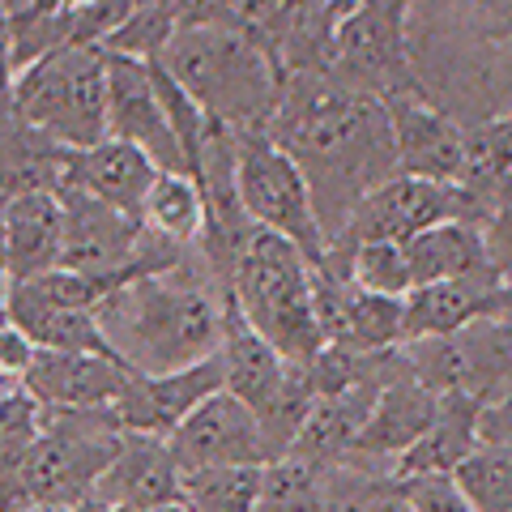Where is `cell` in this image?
I'll return each mask as SVG.
<instances>
[{
	"label": "cell",
	"mask_w": 512,
	"mask_h": 512,
	"mask_svg": "<svg viewBox=\"0 0 512 512\" xmlns=\"http://www.w3.org/2000/svg\"><path fill=\"white\" fill-rule=\"evenodd\" d=\"M265 133L303 171L329 244L346 231L359 205L397 175L389 103L367 99L329 73L286 77Z\"/></svg>",
	"instance_id": "cell-1"
},
{
	"label": "cell",
	"mask_w": 512,
	"mask_h": 512,
	"mask_svg": "<svg viewBox=\"0 0 512 512\" xmlns=\"http://www.w3.org/2000/svg\"><path fill=\"white\" fill-rule=\"evenodd\" d=\"M227 316L231 291L205 256L188 248L171 269L116 286L99 308V325L107 350L128 372L167 376L210 363L227 342Z\"/></svg>",
	"instance_id": "cell-2"
},
{
	"label": "cell",
	"mask_w": 512,
	"mask_h": 512,
	"mask_svg": "<svg viewBox=\"0 0 512 512\" xmlns=\"http://www.w3.org/2000/svg\"><path fill=\"white\" fill-rule=\"evenodd\" d=\"M158 64L192 94L205 116L231 133L269 128L286 82L269 47L227 22L175 30Z\"/></svg>",
	"instance_id": "cell-3"
},
{
	"label": "cell",
	"mask_w": 512,
	"mask_h": 512,
	"mask_svg": "<svg viewBox=\"0 0 512 512\" xmlns=\"http://www.w3.org/2000/svg\"><path fill=\"white\" fill-rule=\"evenodd\" d=\"M120 440L124 431L111 419V410H43L35 448L9 478H0V512H90V495L116 457Z\"/></svg>",
	"instance_id": "cell-4"
},
{
	"label": "cell",
	"mask_w": 512,
	"mask_h": 512,
	"mask_svg": "<svg viewBox=\"0 0 512 512\" xmlns=\"http://www.w3.org/2000/svg\"><path fill=\"white\" fill-rule=\"evenodd\" d=\"M231 303L252 333L291 363H312L325 350V333L316 320L312 261L291 239L256 231L244 261L231 278Z\"/></svg>",
	"instance_id": "cell-5"
},
{
	"label": "cell",
	"mask_w": 512,
	"mask_h": 512,
	"mask_svg": "<svg viewBox=\"0 0 512 512\" xmlns=\"http://www.w3.org/2000/svg\"><path fill=\"white\" fill-rule=\"evenodd\" d=\"M107 69L103 47H56L18 77V116L52 133L60 146L90 150L107 141Z\"/></svg>",
	"instance_id": "cell-6"
},
{
	"label": "cell",
	"mask_w": 512,
	"mask_h": 512,
	"mask_svg": "<svg viewBox=\"0 0 512 512\" xmlns=\"http://www.w3.org/2000/svg\"><path fill=\"white\" fill-rule=\"evenodd\" d=\"M222 389L235 393L256 414V423H261L265 440L278 457L291 453L303 419L316 406V384L308 363L282 359L261 333L244 325L235 303L227 316V342H222Z\"/></svg>",
	"instance_id": "cell-7"
},
{
	"label": "cell",
	"mask_w": 512,
	"mask_h": 512,
	"mask_svg": "<svg viewBox=\"0 0 512 512\" xmlns=\"http://www.w3.org/2000/svg\"><path fill=\"white\" fill-rule=\"evenodd\" d=\"M414 0H355L333 35L329 77L380 103L419 99L423 82L410 43Z\"/></svg>",
	"instance_id": "cell-8"
},
{
	"label": "cell",
	"mask_w": 512,
	"mask_h": 512,
	"mask_svg": "<svg viewBox=\"0 0 512 512\" xmlns=\"http://www.w3.org/2000/svg\"><path fill=\"white\" fill-rule=\"evenodd\" d=\"M235 184H239V201H244V210L256 227L291 239L312 265H325L329 239L320 231L312 188L295 167V158L265 128L235 133Z\"/></svg>",
	"instance_id": "cell-9"
},
{
	"label": "cell",
	"mask_w": 512,
	"mask_h": 512,
	"mask_svg": "<svg viewBox=\"0 0 512 512\" xmlns=\"http://www.w3.org/2000/svg\"><path fill=\"white\" fill-rule=\"evenodd\" d=\"M487 218L491 210L466 184H431V180H410V175H393L389 184L376 188L359 205L355 218L346 222V231L329 244V252L372 244V239L406 244V239H414L427 227H440V222H478L483 227Z\"/></svg>",
	"instance_id": "cell-10"
},
{
	"label": "cell",
	"mask_w": 512,
	"mask_h": 512,
	"mask_svg": "<svg viewBox=\"0 0 512 512\" xmlns=\"http://www.w3.org/2000/svg\"><path fill=\"white\" fill-rule=\"evenodd\" d=\"M180 470L210 466H274L278 453L269 448L256 414L235 393H214L188 414L180 431L167 440Z\"/></svg>",
	"instance_id": "cell-11"
},
{
	"label": "cell",
	"mask_w": 512,
	"mask_h": 512,
	"mask_svg": "<svg viewBox=\"0 0 512 512\" xmlns=\"http://www.w3.org/2000/svg\"><path fill=\"white\" fill-rule=\"evenodd\" d=\"M107 137L128 141V146H137L141 154H150L158 171L192 175L180 137H175L167 111L154 94L150 60L111 56V69H107ZM192 180H197V175H192Z\"/></svg>",
	"instance_id": "cell-12"
},
{
	"label": "cell",
	"mask_w": 512,
	"mask_h": 512,
	"mask_svg": "<svg viewBox=\"0 0 512 512\" xmlns=\"http://www.w3.org/2000/svg\"><path fill=\"white\" fill-rule=\"evenodd\" d=\"M214 393H222V350L210 363L184 367V372H167V376L133 372L124 393L116 397V406H111V419L120 423V431L171 440L188 414Z\"/></svg>",
	"instance_id": "cell-13"
},
{
	"label": "cell",
	"mask_w": 512,
	"mask_h": 512,
	"mask_svg": "<svg viewBox=\"0 0 512 512\" xmlns=\"http://www.w3.org/2000/svg\"><path fill=\"white\" fill-rule=\"evenodd\" d=\"M393 116V141H397V175L431 184H466V124L448 116L419 94V99H397L389 103Z\"/></svg>",
	"instance_id": "cell-14"
},
{
	"label": "cell",
	"mask_w": 512,
	"mask_h": 512,
	"mask_svg": "<svg viewBox=\"0 0 512 512\" xmlns=\"http://www.w3.org/2000/svg\"><path fill=\"white\" fill-rule=\"evenodd\" d=\"M128 376L116 355L99 350H35L22 384L43 410H111Z\"/></svg>",
	"instance_id": "cell-15"
},
{
	"label": "cell",
	"mask_w": 512,
	"mask_h": 512,
	"mask_svg": "<svg viewBox=\"0 0 512 512\" xmlns=\"http://www.w3.org/2000/svg\"><path fill=\"white\" fill-rule=\"evenodd\" d=\"M180 478H184V470L175 466V453H171L167 440L124 431L116 457H111V466L103 470L99 487H94V495H90V512H111V508L158 512V508H171V504H180Z\"/></svg>",
	"instance_id": "cell-16"
},
{
	"label": "cell",
	"mask_w": 512,
	"mask_h": 512,
	"mask_svg": "<svg viewBox=\"0 0 512 512\" xmlns=\"http://www.w3.org/2000/svg\"><path fill=\"white\" fill-rule=\"evenodd\" d=\"M508 312H512V282H500L491 274L419 286L402 303V346L427 338H453V333L478 325V320Z\"/></svg>",
	"instance_id": "cell-17"
},
{
	"label": "cell",
	"mask_w": 512,
	"mask_h": 512,
	"mask_svg": "<svg viewBox=\"0 0 512 512\" xmlns=\"http://www.w3.org/2000/svg\"><path fill=\"white\" fill-rule=\"evenodd\" d=\"M440 410V393H431L423 380L410 376V367L402 359V367L393 372V380L376 393L372 410H367V423L359 431L355 457L350 461H402L414 444L427 436V427L436 423Z\"/></svg>",
	"instance_id": "cell-18"
},
{
	"label": "cell",
	"mask_w": 512,
	"mask_h": 512,
	"mask_svg": "<svg viewBox=\"0 0 512 512\" xmlns=\"http://www.w3.org/2000/svg\"><path fill=\"white\" fill-rule=\"evenodd\" d=\"M154 180H158L154 158L116 137H107L90 150H73L69 171H64V184L82 188L90 197L116 205L120 214H133V218H141V205H146Z\"/></svg>",
	"instance_id": "cell-19"
},
{
	"label": "cell",
	"mask_w": 512,
	"mask_h": 512,
	"mask_svg": "<svg viewBox=\"0 0 512 512\" xmlns=\"http://www.w3.org/2000/svg\"><path fill=\"white\" fill-rule=\"evenodd\" d=\"M13 261V286L43 278L64 261V201L60 192H30V197L0 201Z\"/></svg>",
	"instance_id": "cell-20"
},
{
	"label": "cell",
	"mask_w": 512,
	"mask_h": 512,
	"mask_svg": "<svg viewBox=\"0 0 512 512\" xmlns=\"http://www.w3.org/2000/svg\"><path fill=\"white\" fill-rule=\"evenodd\" d=\"M69 146L30 124L18 111L0 120V201L30 197V192H60L69 171Z\"/></svg>",
	"instance_id": "cell-21"
},
{
	"label": "cell",
	"mask_w": 512,
	"mask_h": 512,
	"mask_svg": "<svg viewBox=\"0 0 512 512\" xmlns=\"http://www.w3.org/2000/svg\"><path fill=\"white\" fill-rule=\"evenodd\" d=\"M483 414H487V406L474 402V397H461V393L440 397L436 423H431L427 436L393 466V478H427V474L453 478V470L483 444Z\"/></svg>",
	"instance_id": "cell-22"
},
{
	"label": "cell",
	"mask_w": 512,
	"mask_h": 512,
	"mask_svg": "<svg viewBox=\"0 0 512 512\" xmlns=\"http://www.w3.org/2000/svg\"><path fill=\"white\" fill-rule=\"evenodd\" d=\"M9 325L35 350H99L111 355L99 312H82V308H64V303L43 299L35 286L18 282L9 299Z\"/></svg>",
	"instance_id": "cell-23"
},
{
	"label": "cell",
	"mask_w": 512,
	"mask_h": 512,
	"mask_svg": "<svg viewBox=\"0 0 512 512\" xmlns=\"http://www.w3.org/2000/svg\"><path fill=\"white\" fill-rule=\"evenodd\" d=\"M406 261H410L414 291H419V286L491 274L487 248H483V227H478V222H440V227L419 231L414 239H406Z\"/></svg>",
	"instance_id": "cell-24"
},
{
	"label": "cell",
	"mask_w": 512,
	"mask_h": 512,
	"mask_svg": "<svg viewBox=\"0 0 512 512\" xmlns=\"http://www.w3.org/2000/svg\"><path fill=\"white\" fill-rule=\"evenodd\" d=\"M466 188L495 214L512 201V111H495L491 120L466 124Z\"/></svg>",
	"instance_id": "cell-25"
},
{
	"label": "cell",
	"mask_w": 512,
	"mask_h": 512,
	"mask_svg": "<svg viewBox=\"0 0 512 512\" xmlns=\"http://www.w3.org/2000/svg\"><path fill=\"white\" fill-rule=\"evenodd\" d=\"M141 222L150 231L175 239V244H197L205 235V192L201 180L180 171H158L146 205H141Z\"/></svg>",
	"instance_id": "cell-26"
},
{
	"label": "cell",
	"mask_w": 512,
	"mask_h": 512,
	"mask_svg": "<svg viewBox=\"0 0 512 512\" xmlns=\"http://www.w3.org/2000/svg\"><path fill=\"white\" fill-rule=\"evenodd\" d=\"M265 487V466H210L184 470L180 508L184 512H256Z\"/></svg>",
	"instance_id": "cell-27"
},
{
	"label": "cell",
	"mask_w": 512,
	"mask_h": 512,
	"mask_svg": "<svg viewBox=\"0 0 512 512\" xmlns=\"http://www.w3.org/2000/svg\"><path fill=\"white\" fill-rule=\"evenodd\" d=\"M256 512H333L329 466L278 457L274 466H265V487H261Z\"/></svg>",
	"instance_id": "cell-28"
},
{
	"label": "cell",
	"mask_w": 512,
	"mask_h": 512,
	"mask_svg": "<svg viewBox=\"0 0 512 512\" xmlns=\"http://www.w3.org/2000/svg\"><path fill=\"white\" fill-rule=\"evenodd\" d=\"M453 483L474 504V512H512V448L478 444L453 470Z\"/></svg>",
	"instance_id": "cell-29"
},
{
	"label": "cell",
	"mask_w": 512,
	"mask_h": 512,
	"mask_svg": "<svg viewBox=\"0 0 512 512\" xmlns=\"http://www.w3.org/2000/svg\"><path fill=\"white\" fill-rule=\"evenodd\" d=\"M43 431V406L22 389L0 393V478H9L26 461Z\"/></svg>",
	"instance_id": "cell-30"
},
{
	"label": "cell",
	"mask_w": 512,
	"mask_h": 512,
	"mask_svg": "<svg viewBox=\"0 0 512 512\" xmlns=\"http://www.w3.org/2000/svg\"><path fill=\"white\" fill-rule=\"evenodd\" d=\"M397 487L410 500L414 512H474V504L461 495V487L448 474H427V478H397Z\"/></svg>",
	"instance_id": "cell-31"
},
{
	"label": "cell",
	"mask_w": 512,
	"mask_h": 512,
	"mask_svg": "<svg viewBox=\"0 0 512 512\" xmlns=\"http://www.w3.org/2000/svg\"><path fill=\"white\" fill-rule=\"evenodd\" d=\"M291 5L295 0H222V22L248 30V35H256L265 43Z\"/></svg>",
	"instance_id": "cell-32"
},
{
	"label": "cell",
	"mask_w": 512,
	"mask_h": 512,
	"mask_svg": "<svg viewBox=\"0 0 512 512\" xmlns=\"http://www.w3.org/2000/svg\"><path fill=\"white\" fill-rule=\"evenodd\" d=\"M483 248H487V269L500 282H512V201L500 205L483 222Z\"/></svg>",
	"instance_id": "cell-33"
},
{
	"label": "cell",
	"mask_w": 512,
	"mask_h": 512,
	"mask_svg": "<svg viewBox=\"0 0 512 512\" xmlns=\"http://www.w3.org/2000/svg\"><path fill=\"white\" fill-rule=\"evenodd\" d=\"M18 56H13V30H9V13L0 5V120L9 111H18Z\"/></svg>",
	"instance_id": "cell-34"
},
{
	"label": "cell",
	"mask_w": 512,
	"mask_h": 512,
	"mask_svg": "<svg viewBox=\"0 0 512 512\" xmlns=\"http://www.w3.org/2000/svg\"><path fill=\"white\" fill-rule=\"evenodd\" d=\"M9 299H13V261H9V239L5 218H0V329L9 325Z\"/></svg>",
	"instance_id": "cell-35"
},
{
	"label": "cell",
	"mask_w": 512,
	"mask_h": 512,
	"mask_svg": "<svg viewBox=\"0 0 512 512\" xmlns=\"http://www.w3.org/2000/svg\"><path fill=\"white\" fill-rule=\"evenodd\" d=\"M363 512H414V508H410V500L402 495V487H397V478H393V487H380L376 500L367 504Z\"/></svg>",
	"instance_id": "cell-36"
},
{
	"label": "cell",
	"mask_w": 512,
	"mask_h": 512,
	"mask_svg": "<svg viewBox=\"0 0 512 512\" xmlns=\"http://www.w3.org/2000/svg\"><path fill=\"white\" fill-rule=\"evenodd\" d=\"M26 512H73V508H26Z\"/></svg>",
	"instance_id": "cell-37"
},
{
	"label": "cell",
	"mask_w": 512,
	"mask_h": 512,
	"mask_svg": "<svg viewBox=\"0 0 512 512\" xmlns=\"http://www.w3.org/2000/svg\"><path fill=\"white\" fill-rule=\"evenodd\" d=\"M158 512H184V508H180V504H171V508H158Z\"/></svg>",
	"instance_id": "cell-38"
},
{
	"label": "cell",
	"mask_w": 512,
	"mask_h": 512,
	"mask_svg": "<svg viewBox=\"0 0 512 512\" xmlns=\"http://www.w3.org/2000/svg\"><path fill=\"white\" fill-rule=\"evenodd\" d=\"M111 512H128V508H111Z\"/></svg>",
	"instance_id": "cell-39"
}]
</instances>
